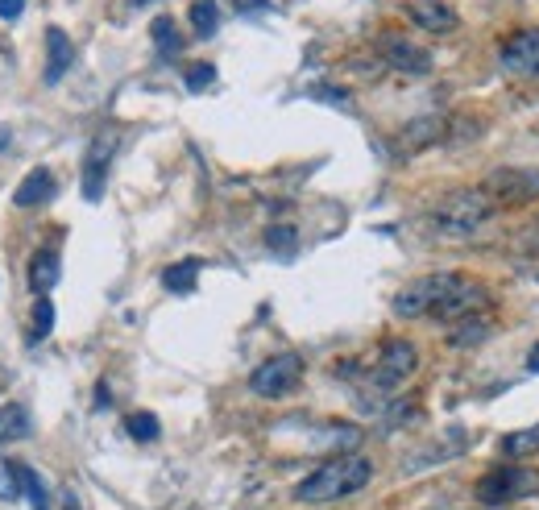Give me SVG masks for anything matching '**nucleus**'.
<instances>
[{
  "mask_svg": "<svg viewBox=\"0 0 539 510\" xmlns=\"http://www.w3.org/2000/svg\"><path fill=\"white\" fill-rule=\"evenodd\" d=\"M25 13V0H0V21H17Z\"/></svg>",
  "mask_w": 539,
  "mask_h": 510,
  "instance_id": "28",
  "label": "nucleus"
},
{
  "mask_svg": "<svg viewBox=\"0 0 539 510\" xmlns=\"http://www.w3.org/2000/svg\"><path fill=\"white\" fill-rule=\"evenodd\" d=\"M50 328H54V303H50V295H42L38 307H34V332L46 336Z\"/></svg>",
  "mask_w": 539,
  "mask_h": 510,
  "instance_id": "24",
  "label": "nucleus"
},
{
  "mask_svg": "<svg viewBox=\"0 0 539 510\" xmlns=\"http://www.w3.org/2000/svg\"><path fill=\"white\" fill-rule=\"evenodd\" d=\"M415 365H419V349L411 345V340H403V336H390L382 345V353H378V365L370 370V386L378 394H394L415 374Z\"/></svg>",
  "mask_w": 539,
  "mask_h": 510,
  "instance_id": "7",
  "label": "nucleus"
},
{
  "mask_svg": "<svg viewBox=\"0 0 539 510\" xmlns=\"http://www.w3.org/2000/svg\"><path fill=\"white\" fill-rule=\"evenodd\" d=\"M150 34H154V42L162 46V54H175V50L183 46V38H179V30H175V21H170V17H154Z\"/></svg>",
  "mask_w": 539,
  "mask_h": 510,
  "instance_id": "22",
  "label": "nucleus"
},
{
  "mask_svg": "<svg viewBox=\"0 0 539 510\" xmlns=\"http://www.w3.org/2000/svg\"><path fill=\"white\" fill-rule=\"evenodd\" d=\"M374 481V465L357 457V452H345V457H332L324 461L320 469H311L299 486H295V498L299 502H340L357 490H365Z\"/></svg>",
  "mask_w": 539,
  "mask_h": 510,
  "instance_id": "1",
  "label": "nucleus"
},
{
  "mask_svg": "<svg viewBox=\"0 0 539 510\" xmlns=\"http://www.w3.org/2000/svg\"><path fill=\"white\" fill-rule=\"evenodd\" d=\"M141 5H150V0H129V9H141Z\"/></svg>",
  "mask_w": 539,
  "mask_h": 510,
  "instance_id": "33",
  "label": "nucleus"
},
{
  "mask_svg": "<svg viewBox=\"0 0 539 510\" xmlns=\"http://www.w3.org/2000/svg\"><path fill=\"white\" fill-rule=\"evenodd\" d=\"M490 320L486 316H469V320H461V324H452V332H448V345L452 349H477L481 340H490Z\"/></svg>",
  "mask_w": 539,
  "mask_h": 510,
  "instance_id": "16",
  "label": "nucleus"
},
{
  "mask_svg": "<svg viewBox=\"0 0 539 510\" xmlns=\"http://www.w3.org/2000/svg\"><path fill=\"white\" fill-rule=\"evenodd\" d=\"M30 411H25L21 403H5L0 407V444H13L21 436H30Z\"/></svg>",
  "mask_w": 539,
  "mask_h": 510,
  "instance_id": "17",
  "label": "nucleus"
},
{
  "mask_svg": "<svg viewBox=\"0 0 539 510\" xmlns=\"http://www.w3.org/2000/svg\"><path fill=\"white\" fill-rule=\"evenodd\" d=\"M191 30L200 38H212L220 30V5L216 0H191Z\"/></svg>",
  "mask_w": 539,
  "mask_h": 510,
  "instance_id": "18",
  "label": "nucleus"
},
{
  "mask_svg": "<svg viewBox=\"0 0 539 510\" xmlns=\"http://www.w3.org/2000/svg\"><path fill=\"white\" fill-rule=\"evenodd\" d=\"M112 154H117V137H112V133H100L92 146H88V158H83V195H88L92 204L104 195V179H108Z\"/></svg>",
  "mask_w": 539,
  "mask_h": 510,
  "instance_id": "11",
  "label": "nucleus"
},
{
  "mask_svg": "<svg viewBox=\"0 0 539 510\" xmlns=\"http://www.w3.org/2000/svg\"><path fill=\"white\" fill-rule=\"evenodd\" d=\"M527 374H539V345H531L527 353Z\"/></svg>",
  "mask_w": 539,
  "mask_h": 510,
  "instance_id": "30",
  "label": "nucleus"
},
{
  "mask_svg": "<svg viewBox=\"0 0 539 510\" xmlns=\"http://www.w3.org/2000/svg\"><path fill=\"white\" fill-rule=\"evenodd\" d=\"M486 195L498 208H523L539 200V166H498L486 175Z\"/></svg>",
  "mask_w": 539,
  "mask_h": 510,
  "instance_id": "5",
  "label": "nucleus"
},
{
  "mask_svg": "<svg viewBox=\"0 0 539 510\" xmlns=\"http://www.w3.org/2000/svg\"><path fill=\"white\" fill-rule=\"evenodd\" d=\"M494 212L498 204L486 195V187H461V191H448L432 208V229L440 237H473L481 224H490Z\"/></svg>",
  "mask_w": 539,
  "mask_h": 510,
  "instance_id": "2",
  "label": "nucleus"
},
{
  "mask_svg": "<svg viewBox=\"0 0 539 510\" xmlns=\"http://www.w3.org/2000/svg\"><path fill=\"white\" fill-rule=\"evenodd\" d=\"M212 79H216V67H212V63H195V67H187V88H191V92H204Z\"/></svg>",
  "mask_w": 539,
  "mask_h": 510,
  "instance_id": "23",
  "label": "nucleus"
},
{
  "mask_svg": "<svg viewBox=\"0 0 539 510\" xmlns=\"http://www.w3.org/2000/svg\"><path fill=\"white\" fill-rule=\"evenodd\" d=\"M266 241H270V249L287 253V249L295 245V229H291V224H282V229H270V233H266Z\"/></svg>",
  "mask_w": 539,
  "mask_h": 510,
  "instance_id": "26",
  "label": "nucleus"
},
{
  "mask_svg": "<svg viewBox=\"0 0 539 510\" xmlns=\"http://www.w3.org/2000/svg\"><path fill=\"white\" fill-rule=\"evenodd\" d=\"M531 494H539V469H527V465H502L477 481L481 506H506V502H519Z\"/></svg>",
  "mask_w": 539,
  "mask_h": 510,
  "instance_id": "4",
  "label": "nucleus"
},
{
  "mask_svg": "<svg viewBox=\"0 0 539 510\" xmlns=\"http://www.w3.org/2000/svg\"><path fill=\"white\" fill-rule=\"evenodd\" d=\"M75 63V46L67 38V30H59V25H50L46 30V71H42V83L46 88H54Z\"/></svg>",
  "mask_w": 539,
  "mask_h": 510,
  "instance_id": "12",
  "label": "nucleus"
},
{
  "mask_svg": "<svg viewBox=\"0 0 539 510\" xmlns=\"http://www.w3.org/2000/svg\"><path fill=\"white\" fill-rule=\"evenodd\" d=\"M303 382V357L299 353H274L249 374V390L258 399H287Z\"/></svg>",
  "mask_w": 539,
  "mask_h": 510,
  "instance_id": "6",
  "label": "nucleus"
},
{
  "mask_svg": "<svg viewBox=\"0 0 539 510\" xmlns=\"http://www.w3.org/2000/svg\"><path fill=\"white\" fill-rule=\"evenodd\" d=\"M311 96H316V100H332V104H349V92H340V88H316Z\"/></svg>",
  "mask_w": 539,
  "mask_h": 510,
  "instance_id": "29",
  "label": "nucleus"
},
{
  "mask_svg": "<svg viewBox=\"0 0 539 510\" xmlns=\"http://www.w3.org/2000/svg\"><path fill=\"white\" fill-rule=\"evenodd\" d=\"M407 13H411V21L419 25V30H428V34H452L461 25L457 9H448L444 0H423V5H411Z\"/></svg>",
  "mask_w": 539,
  "mask_h": 510,
  "instance_id": "13",
  "label": "nucleus"
},
{
  "mask_svg": "<svg viewBox=\"0 0 539 510\" xmlns=\"http://www.w3.org/2000/svg\"><path fill=\"white\" fill-rule=\"evenodd\" d=\"M465 282V274L457 270H440V274H423V278H411L407 287L394 295V316L399 320H423V316H440V307L457 295V287Z\"/></svg>",
  "mask_w": 539,
  "mask_h": 510,
  "instance_id": "3",
  "label": "nucleus"
},
{
  "mask_svg": "<svg viewBox=\"0 0 539 510\" xmlns=\"http://www.w3.org/2000/svg\"><path fill=\"white\" fill-rule=\"evenodd\" d=\"M502 452H506L510 461L535 457V452H539V423H535V428H527V432H510V436L502 440Z\"/></svg>",
  "mask_w": 539,
  "mask_h": 510,
  "instance_id": "20",
  "label": "nucleus"
},
{
  "mask_svg": "<svg viewBox=\"0 0 539 510\" xmlns=\"http://www.w3.org/2000/svg\"><path fill=\"white\" fill-rule=\"evenodd\" d=\"M444 137H448V121L440 117V112H423V117H415V121H407L399 129V137H394V150H399V154H419V150L440 146Z\"/></svg>",
  "mask_w": 539,
  "mask_h": 510,
  "instance_id": "10",
  "label": "nucleus"
},
{
  "mask_svg": "<svg viewBox=\"0 0 539 510\" xmlns=\"http://www.w3.org/2000/svg\"><path fill=\"white\" fill-rule=\"evenodd\" d=\"M195 274H200V262H179V266H166L162 270V287L166 291H175V295H187V291H195Z\"/></svg>",
  "mask_w": 539,
  "mask_h": 510,
  "instance_id": "19",
  "label": "nucleus"
},
{
  "mask_svg": "<svg viewBox=\"0 0 539 510\" xmlns=\"http://www.w3.org/2000/svg\"><path fill=\"white\" fill-rule=\"evenodd\" d=\"M378 54H382L386 67L403 71V75H428L432 71V54L423 46H415L411 38H403V34H382L378 38Z\"/></svg>",
  "mask_w": 539,
  "mask_h": 510,
  "instance_id": "9",
  "label": "nucleus"
},
{
  "mask_svg": "<svg viewBox=\"0 0 539 510\" xmlns=\"http://www.w3.org/2000/svg\"><path fill=\"white\" fill-rule=\"evenodd\" d=\"M54 195V175L46 166H38V170H30V175L21 179V187L13 191V204L17 208H38V204H46Z\"/></svg>",
  "mask_w": 539,
  "mask_h": 510,
  "instance_id": "14",
  "label": "nucleus"
},
{
  "mask_svg": "<svg viewBox=\"0 0 539 510\" xmlns=\"http://www.w3.org/2000/svg\"><path fill=\"white\" fill-rule=\"evenodd\" d=\"M237 9H270V0H237Z\"/></svg>",
  "mask_w": 539,
  "mask_h": 510,
  "instance_id": "31",
  "label": "nucleus"
},
{
  "mask_svg": "<svg viewBox=\"0 0 539 510\" xmlns=\"http://www.w3.org/2000/svg\"><path fill=\"white\" fill-rule=\"evenodd\" d=\"M59 253L54 249H38L34 258H30V291L34 295H50V287L59 282Z\"/></svg>",
  "mask_w": 539,
  "mask_h": 510,
  "instance_id": "15",
  "label": "nucleus"
},
{
  "mask_svg": "<svg viewBox=\"0 0 539 510\" xmlns=\"http://www.w3.org/2000/svg\"><path fill=\"white\" fill-rule=\"evenodd\" d=\"M502 67L519 79H539V25L515 30L502 42Z\"/></svg>",
  "mask_w": 539,
  "mask_h": 510,
  "instance_id": "8",
  "label": "nucleus"
},
{
  "mask_svg": "<svg viewBox=\"0 0 539 510\" xmlns=\"http://www.w3.org/2000/svg\"><path fill=\"white\" fill-rule=\"evenodd\" d=\"M519 253H531V258H539V216L527 224V229H519Z\"/></svg>",
  "mask_w": 539,
  "mask_h": 510,
  "instance_id": "25",
  "label": "nucleus"
},
{
  "mask_svg": "<svg viewBox=\"0 0 539 510\" xmlns=\"http://www.w3.org/2000/svg\"><path fill=\"white\" fill-rule=\"evenodd\" d=\"M21 490H25V486H21V477H13V481H9V473H0V498L13 502Z\"/></svg>",
  "mask_w": 539,
  "mask_h": 510,
  "instance_id": "27",
  "label": "nucleus"
},
{
  "mask_svg": "<svg viewBox=\"0 0 539 510\" xmlns=\"http://www.w3.org/2000/svg\"><path fill=\"white\" fill-rule=\"evenodd\" d=\"M125 432H129L137 444H150V440L162 436V423H158V415H150V411H133V415H125Z\"/></svg>",
  "mask_w": 539,
  "mask_h": 510,
  "instance_id": "21",
  "label": "nucleus"
},
{
  "mask_svg": "<svg viewBox=\"0 0 539 510\" xmlns=\"http://www.w3.org/2000/svg\"><path fill=\"white\" fill-rule=\"evenodd\" d=\"M63 510H83V506L75 502V494H67V502H63Z\"/></svg>",
  "mask_w": 539,
  "mask_h": 510,
  "instance_id": "32",
  "label": "nucleus"
}]
</instances>
